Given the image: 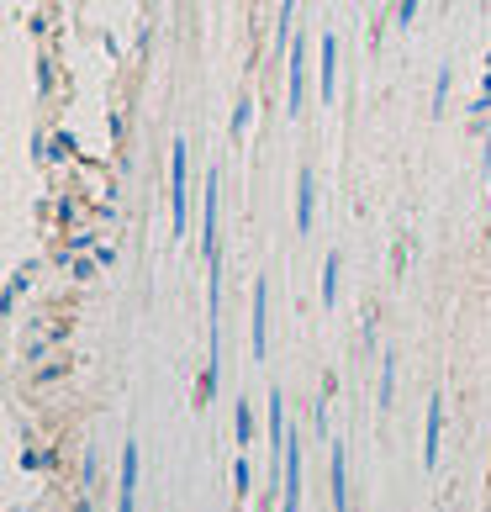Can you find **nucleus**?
I'll list each match as a JSON object with an SVG mask.
<instances>
[{"label": "nucleus", "instance_id": "5", "mask_svg": "<svg viewBox=\"0 0 491 512\" xmlns=\"http://www.w3.org/2000/svg\"><path fill=\"white\" fill-rule=\"evenodd\" d=\"M117 512H138V444H127V454H122V497H117Z\"/></svg>", "mask_w": 491, "mask_h": 512}, {"label": "nucleus", "instance_id": "8", "mask_svg": "<svg viewBox=\"0 0 491 512\" xmlns=\"http://www.w3.org/2000/svg\"><path fill=\"white\" fill-rule=\"evenodd\" d=\"M264 317H270V286L254 280V359H264Z\"/></svg>", "mask_w": 491, "mask_h": 512}, {"label": "nucleus", "instance_id": "11", "mask_svg": "<svg viewBox=\"0 0 491 512\" xmlns=\"http://www.w3.org/2000/svg\"><path fill=\"white\" fill-rule=\"evenodd\" d=\"M391 391H396V354H386V365H381V412L391 407Z\"/></svg>", "mask_w": 491, "mask_h": 512}, {"label": "nucleus", "instance_id": "15", "mask_svg": "<svg viewBox=\"0 0 491 512\" xmlns=\"http://www.w3.org/2000/svg\"><path fill=\"white\" fill-rule=\"evenodd\" d=\"M412 16H418V0H402L396 6V27H412Z\"/></svg>", "mask_w": 491, "mask_h": 512}, {"label": "nucleus", "instance_id": "2", "mask_svg": "<svg viewBox=\"0 0 491 512\" xmlns=\"http://www.w3.org/2000/svg\"><path fill=\"white\" fill-rule=\"evenodd\" d=\"M317 96L328 106L338 101V37L333 32L317 37Z\"/></svg>", "mask_w": 491, "mask_h": 512}, {"label": "nucleus", "instance_id": "14", "mask_svg": "<svg viewBox=\"0 0 491 512\" xmlns=\"http://www.w3.org/2000/svg\"><path fill=\"white\" fill-rule=\"evenodd\" d=\"M249 433H254V412L238 407V444H249Z\"/></svg>", "mask_w": 491, "mask_h": 512}, {"label": "nucleus", "instance_id": "17", "mask_svg": "<svg viewBox=\"0 0 491 512\" xmlns=\"http://www.w3.org/2000/svg\"><path fill=\"white\" fill-rule=\"evenodd\" d=\"M486 69H491V48H486Z\"/></svg>", "mask_w": 491, "mask_h": 512}, {"label": "nucleus", "instance_id": "7", "mask_svg": "<svg viewBox=\"0 0 491 512\" xmlns=\"http://www.w3.org/2000/svg\"><path fill=\"white\" fill-rule=\"evenodd\" d=\"M328 481H333V507L344 512V507H349V454H344V444H333V465H328Z\"/></svg>", "mask_w": 491, "mask_h": 512}, {"label": "nucleus", "instance_id": "3", "mask_svg": "<svg viewBox=\"0 0 491 512\" xmlns=\"http://www.w3.org/2000/svg\"><path fill=\"white\" fill-rule=\"evenodd\" d=\"M312 217H317V175L301 169L296 175V233H312Z\"/></svg>", "mask_w": 491, "mask_h": 512}, {"label": "nucleus", "instance_id": "4", "mask_svg": "<svg viewBox=\"0 0 491 512\" xmlns=\"http://www.w3.org/2000/svg\"><path fill=\"white\" fill-rule=\"evenodd\" d=\"M301 101H307V43L296 37V53H291V85H286V111L301 117Z\"/></svg>", "mask_w": 491, "mask_h": 512}, {"label": "nucleus", "instance_id": "12", "mask_svg": "<svg viewBox=\"0 0 491 512\" xmlns=\"http://www.w3.org/2000/svg\"><path fill=\"white\" fill-rule=\"evenodd\" d=\"M291 16H296V0H280V22H275V37H280V43L291 37Z\"/></svg>", "mask_w": 491, "mask_h": 512}, {"label": "nucleus", "instance_id": "16", "mask_svg": "<svg viewBox=\"0 0 491 512\" xmlns=\"http://www.w3.org/2000/svg\"><path fill=\"white\" fill-rule=\"evenodd\" d=\"M486 169H491V127H486Z\"/></svg>", "mask_w": 491, "mask_h": 512}, {"label": "nucleus", "instance_id": "6", "mask_svg": "<svg viewBox=\"0 0 491 512\" xmlns=\"http://www.w3.org/2000/svg\"><path fill=\"white\" fill-rule=\"evenodd\" d=\"M439 439H444V396L428 402V439H423V465H439Z\"/></svg>", "mask_w": 491, "mask_h": 512}, {"label": "nucleus", "instance_id": "19", "mask_svg": "<svg viewBox=\"0 0 491 512\" xmlns=\"http://www.w3.org/2000/svg\"><path fill=\"white\" fill-rule=\"evenodd\" d=\"M486 491H491V481H486Z\"/></svg>", "mask_w": 491, "mask_h": 512}, {"label": "nucleus", "instance_id": "10", "mask_svg": "<svg viewBox=\"0 0 491 512\" xmlns=\"http://www.w3.org/2000/svg\"><path fill=\"white\" fill-rule=\"evenodd\" d=\"M449 85H455V69H439V80H433V117H439V111H444V101H449Z\"/></svg>", "mask_w": 491, "mask_h": 512}, {"label": "nucleus", "instance_id": "1", "mask_svg": "<svg viewBox=\"0 0 491 512\" xmlns=\"http://www.w3.org/2000/svg\"><path fill=\"white\" fill-rule=\"evenodd\" d=\"M185 169H191V148H185V138H175V148H169V206H175V238H185V227H191V185H185Z\"/></svg>", "mask_w": 491, "mask_h": 512}, {"label": "nucleus", "instance_id": "18", "mask_svg": "<svg viewBox=\"0 0 491 512\" xmlns=\"http://www.w3.org/2000/svg\"><path fill=\"white\" fill-rule=\"evenodd\" d=\"M476 6H486V0H476Z\"/></svg>", "mask_w": 491, "mask_h": 512}, {"label": "nucleus", "instance_id": "13", "mask_svg": "<svg viewBox=\"0 0 491 512\" xmlns=\"http://www.w3.org/2000/svg\"><path fill=\"white\" fill-rule=\"evenodd\" d=\"M249 132V96H238V106H233V138H243Z\"/></svg>", "mask_w": 491, "mask_h": 512}, {"label": "nucleus", "instance_id": "9", "mask_svg": "<svg viewBox=\"0 0 491 512\" xmlns=\"http://www.w3.org/2000/svg\"><path fill=\"white\" fill-rule=\"evenodd\" d=\"M323 307H338V254L323 259Z\"/></svg>", "mask_w": 491, "mask_h": 512}]
</instances>
